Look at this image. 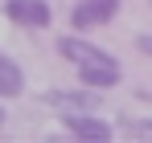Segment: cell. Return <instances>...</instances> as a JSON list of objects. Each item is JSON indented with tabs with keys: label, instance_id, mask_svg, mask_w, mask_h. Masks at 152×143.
Returning <instances> with one entry per match:
<instances>
[{
	"label": "cell",
	"instance_id": "4",
	"mask_svg": "<svg viewBox=\"0 0 152 143\" xmlns=\"http://www.w3.org/2000/svg\"><path fill=\"white\" fill-rule=\"evenodd\" d=\"M4 17L21 29H50L53 8H50V0H4Z\"/></svg>",
	"mask_w": 152,
	"mask_h": 143
},
{
	"label": "cell",
	"instance_id": "2",
	"mask_svg": "<svg viewBox=\"0 0 152 143\" xmlns=\"http://www.w3.org/2000/svg\"><path fill=\"white\" fill-rule=\"evenodd\" d=\"M119 17V0H78L70 8V29L74 33H91V29H103Z\"/></svg>",
	"mask_w": 152,
	"mask_h": 143
},
{
	"label": "cell",
	"instance_id": "9",
	"mask_svg": "<svg viewBox=\"0 0 152 143\" xmlns=\"http://www.w3.org/2000/svg\"><path fill=\"white\" fill-rule=\"evenodd\" d=\"M4 123H8V110H4V98H0V131H4Z\"/></svg>",
	"mask_w": 152,
	"mask_h": 143
},
{
	"label": "cell",
	"instance_id": "5",
	"mask_svg": "<svg viewBox=\"0 0 152 143\" xmlns=\"http://www.w3.org/2000/svg\"><path fill=\"white\" fill-rule=\"evenodd\" d=\"M99 94L103 90H91V86H82V90H50L45 102L53 110H62V115H82V110H99Z\"/></svg>",
	"mask_w": 152,
	"mask_h": 143
},
{
	"label": "cell",
	"instance_id": "8",
	"mask_svg": "<svg viewBox=\"0 0 152 143\" xmlns=\"http://www.w3.org/2000/svg\"><path fill=\"white\" fill-rule=\"evenodd\" d=\"M136 49H140L144 57H152V33H140V37H136Z\"/></svg>",
	"mask_w": 152,
	"mask_h": 143
},
{
	"label": "cell",
	"instance_id": "7",
	"mask_svg": "<svg viewBox=\"0 0 152 143\" xmlns=\"http://www.w3.org/2000/svg\"><path fill=\"white\" fill-rule=\"evenodd\" d=\"M119 131H124L127 139H140V143H152V119H144V115H119Z\"/></svg>",
	"mask_w": 152,
	"mask_h": 143
},
{
	"label": "cell",
	"instance_id": "3",
	"mask_svg": "<svg viewBox=\"0 0 152 143\" xmlns=\"http://www.w3.org/2000/svg\"><path fill=\"white\" fill-rule=\"evenodd\" d=\"M62 123H66L70 139H78V143H111V139H115V127H111L107 119H99V110L62 115Z\"/></svg>",
	"mask_w": 152,
	"mask_h": 143
},
{
	"label": "cell",
	"instance_id": "1",
	"mask_svg": "<svg viewBox=\"0 0 152 143\" xmlns=\"http://www.w3.org/2000/svg\"><path fill=\"white\" fill-rule=\"evenodd\" d=\"M58 53L74 66L78 82H82V86H91V90H115V86L124 82L119 57H115V53H107V49H99L95 41H86V37H78V33L58 37Z\"/></svg>",
	"mask_w": 152,
	"mask_h": 143
},
{
	"label": "cell",
	"instance_id": "6",
	"mask_svg": "<svg viewBox=\"0 0 152 143\" xmlns=\"http://www.w3.org/2000/svg\"><path fill=\"white\" fill-rule=\"evenodd\" d=\"M21 94H25V70L8 53H0V98H21Z\"/></svg>",
	"mask_w": 152,
	"mask_h": 143
}]
</instances>
